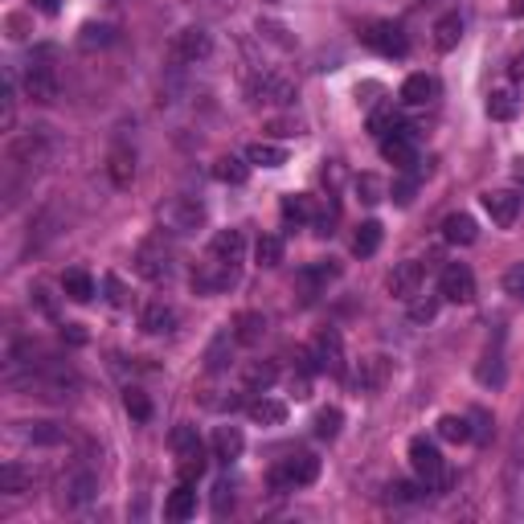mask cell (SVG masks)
<instances>
[{"instance_id": "obj_11", "label": "cell", "mask_w": 524, "mask_h": 524, "mask_svg": "<svg viewBox=\"0 0 524 524\" xmlns=\"http://www.w3.org/2000/svg\"><path fill=\"white\" fill-rule=\"evenodd\" d=\"M414 127H406V123H398L389 136H381V156H385L389 165H398V168H410L414 165Z\"/></svg>"}, {"instance_id": "obj_3", "label": "cell", "mask_w": 524, "mask_h": 524, "mask_svg": "<svg viewBox=\"0 0 524 524\" xmlns=\"http://www.w3.org/2000/svg\"><path fill=\"white\" fill-rule=\"evenodd\" d=\"M316 476H320V459L300 451V455L283 459V463L271 467V487L275 492H295V487L316 484Z\"/></svg>"}, {"instance_id": "obj_17", "label": "cell", "mask_w": 524, "mask_h": 524, "mask_svg": "<svg viewBox=\"0 0 524 524\" xmlns=\"http://www.w3.org/2000/svg\"><path fill=\"white\" fill-rule=\"evenodd\" d=\"M438 78L435 74H410L406 82H401V103H406V107H430V103H435L438 98Z\"/></svg>"}, {"instance_id": "obj_22", "label": "cell", "mask_w": 524, "mask_h": 524, "mask_svg": "<svg viewBox=\"0 0 524 524\" xmlns=\"http://www.w3.org/2000/svg\"><path fill=\"white\" fill-rule=\"evenodd\" d=\"M193 512H197V492H193L189 479H181V484L168 492V500H165V516L168 520H189Z\"/></svg>"}, {"instance_id": "obj_7", "label": "cell", "mask_w": 524, "mask_h": 524, "mask_svg": "<svg viewBox=\"0 0 524 524\" xmlns=\"http://www.w3.org/2000/svg\"><path fill=\"white\" fill-rule=\"evenodd\" d=\"M360 41H365L373 54H381V58H406V49H410L406 33H401L393 21H373L369 30L360 33Z\"/></svg>"}, {"instance_id": "obj_47", "label": "cell", "mask_w": 524, "mask_h": 524, "mask_svg": "<svg viewBox=\"0 0 524 524\" xmlns=\"http://www.w3.org/2000/svg\"><path fill=\"white\" fill-rule=\"evenodd\" d=\"M303 131V119L300 115H279V119H266V136L275 139H292Z\"/></svg>"}, {"instance_id": "obj_24", "label": "cell", "mask_w": 524, "mask_h": 524, "mask_svg": "<svg viewBox=\"0 0 524 524\" xmlns=\"http://www.w3.org/2000/svg\"><path fill=\"white\" fill-rule=\"evenodd\" d=\"M230 328H233V336H238V344L250 349V344H258V340L266 336V316H262V311H238Z\"/></svg>"}, {"instance_id": "obj_46", "label": "cell", "mask_w": 524, "mask_h": 524, "mask_svg": "<svg viewBox=\"0 0 524 524\" xmlns=\"http://www.w3.org/2000/svg\"><path fill=\"white\" fill-rule=\"evenodd\" d=\"M340 422H344V414H340L336 406L320 410V414H316V438H324V443H332V438L340 435Z\"/></svg>"}, {"instance_id": "obj_15", "label": "cell", "mask_w": 524, "mask_h": 524, "mask_svg": "<svg viewBox=\"0 0 524 524\" xmlns=\"http://www.w3.org/2000/svg\"><path fill=\"white\" fill-rule=\"evenodd\" d=\"M484 209L500 230H508V225H516V217H520V197H516L512 189H492V193H484Z\"/></svg>"}, {"instance_id": "obj_14", "label": "cell", "mask_w": 524, "mask_h": 524, "mask_svg": "<svg viewBox=\"0 0 524 524\" xmlns=\"http://www.w3.org/2000/svg\"><path fill=\"white\" fill-rule=\"evenodd\" d=\"M340 275V266L332 258H320V262H311V266H303L300 271V279H295V287H300V295H303V303H311L316 295L328 287L332 279Z\"/></svg>"}, {"instance_id": "obj_13", "label": "cell", "mask_w": 524, "mask_h": 524, "mask_svg": "<svg viewBox=\"0 0 524 524\" xmlns=\"http://www.w3.org/2000/svg\"><path fill=\"white\" fill-rule=\"evenodd\" d=\"M422 275H427V266H422L418 258L398 262V266L389 271V283H385L389 295H393V300H414L418 287H422Z\"/></svg>"}, {"instance_id": "obj_26", "label": "cell", "mask_w": 524, "mask_h": 524, "mask_svg": "<svg viewBox=\"0 0 524 524\" xmlns=\"http://www.w3.org/2000/svg\"><path fill=\"white\" fill-rule=\"evenodd\" d=\"M476 377H479V385H504V352H500V340L479 357Z\"/></svg>"}, {"instance_id": "obj_50", "label": "cell", "mask_w": 524, "mask_h": 524, "mask_svg": "<svg viewBox=\"0 0 524 524\" xmlns=\"http://www.w3.org/2000/svg\"><path fill=\"white\" fill-rule=\"evenodd\" d=\"M467 422H471V438H476V443H487V438H492V414H487V410H471V414H467Z\"/></svg>"}, {"instance_id": "obj_20", "label": "cell", "mask_w": 524, "mask_h": 524, "mask_svg": "<svg viewBox=\"0 0 524 524\" xmlns=\"http://www.w3.org/2000/svg\"><path fill=\"white\" fill-rule=\"evenodd\" d=\"M95 500V476L90 471H70L66 479H62V504L66 508H82Z\"/></svg>"}, {"instance_id": "obj_62", "label": "cell", "mask_w": 524, "mask_h": 524, "mask_svg": "<svg viewBox=\"0 0 524 524\" xmlns=\"http://www.w3.org/2000/svg\"><path fill=\"white\" fill-rule=\"evenodd\" d=\"M508 13H512V17H524V0H512V4H508Z\"/></svg>"}, {"instance_id": "obj_31", "label": "cell", "mask_w": 524, "mask_h": 524, "mask_svg": "<svg viewBox=\"0 0 524 524\" xmlns=\"http://www.w3.org/2000/svg\"><path fill=\"white\" fill-rule=\"evenodd\" d=\"M250 418L258 427H283L287 422V406L275 398H258V401H250Z\"/></svg>"}, {"instance_id": "obj_53", "label": "cell", "mask_w": 524, "mask_h": 524, "mask_svg": "<svg viewBox=\"0 0 524 524\" xmlns=\"http://www.w3.org/2000/svg\"><path fill=\"white\" fill-rule=\"evenodd\" d=\"M230 508H233V484H230V479H222V484L214 487V512L225 516Z\"/></svg>"}, {"instance_id": "obj_44", "label": "cell", "mask_w": 524, "mask_h": 524, "mask_svg": "<svg viewBox=\"0 0 524 524\" xmlns=\"http://www.w3.org/2000/svg\"><path fill=\"white\" fill-rule=\"evenodd\" d=\"M438 303H443V295H414V300H410V320L430 324L438 316Z\"/></svg>"}, {"instance_id": "obj_52", "label": "cell", "mask_w": 524, "mask_h": 524, "mask_svg": "<svg viewBox=\"0 0 524 524\" xmlns=\"http://www.w3.org/2000/svg\"><path fill=\"white\" fill-rule=\"evenodd\" d=\"M201 471H205V455H189V459H181V463H176V476L189 479V484H197V479H201Z\"/></svg>"}, {"instance_id": "obj_55", "label": "cell", "mask_w": 524, "mask_h": 524, "mask_svg": "<svg viewBox=\"0 0 524 524\" xmlns=\"http://www.w3.org/2000/svg\"><path fill=\"white\" fill-rule=\"evenodd\" d=\"M17 119V95H13V78H4V131L13 127Z\"/></svg>"}, {"instance_id": "obj_5", "label": "cell", "mask_w": 524, "mask_h": 524, "mask_svg": "<svg viewBox=\"0 0 524 524\" xmlns=\"http://www.w3.org/2000/svg\"><path fill=\"white\" fill-rule=\"evenodd\" d=\"M160 222L173 233H193L205 225V205L197 197H173L168 205H160Z\"/></svg>"}, {"instance_id": "obj_57", "label": "cell", "mask_w": 524, "mask_h": 524, "mask_svg": "<svg viewBox=\"0 0 524 524\" xmlns=\"http://www.w3.org/2000/svg\"><path fill=\"white\" fill-rule=\"evenodd\" d=\"M414 176H410V181H398V185H393V201H398V205H410V201H414Z\"/></svg>"}, {"instance_id": "obj_60", "label": "cell", "mask_w": 524, "mask_h": 524, "mask_svg": "<svg viewBox=\"0 0 524 524\" xmlns=\"http://www.w3.org/2000/svg\"><path fill=\"white\" fill-rule=\"evenodd\" d=\"M62 336H66L70 344H82V340H87V332L78 328V324H66V328H62Z\"/></svg>"}, {"instance_id": "obj_58", "label": "cell", "mask_w": 524, "mask_h": 524, "mask_svg": "<svg viewBox=\"0 0 524 524\" xmlns=\"http://www.w3.org/2000/svg\"><path fill=\"white\" fill-rule=\"evenodd\" d=\"M292 393H295V398H311V373H303L300 369V377H292Z\"/></svg>"}, {"instance_id": "obj_61", "label": "cell", "mask_w": 524, "mask_h": 524, "mask_svg": "<svg viewBox=\"0 0 524 524\" xmlns=\"http://www.w3.org/2000/svg\"><path fill=\"white\" fill-rule=\"evenodd\" d=\"M38 9H41V13H49V17H54V13L62 9V0H38Z\"/></svg>"}, {"instance_id": "obj_51", "label": "cell", "mask_w": 524, "mask_h": 524, "mask_svg": "<svg viewBox=\"0 0 524 524\" xmlns=\"http://www.w3.org/2000/svg\"><path fill=\"white\" fill-rule=\"evenodd\" d=\"M504 292L524 303V262H512V266L504 271Z\"/></svg>"}, {"instance_id": "obj_16", "label": "cell", "mask_w": 524, "mask_h": 524, "mask_svg": "<svg viewBox=\"0 0 524 524\" xmlns=\"http://www.w3.org/2000/svg\"><path fill=\"white\" fill-rule=\"evenodd\" d=\"M242 254H246V233L242 230H217L209 238V258H222L230 266H242Z\"/></svg>"}, {"instance_id": "obj_33", "label": "cell", "mask_w": 524, "mask_h": 524, "mask_svg": "<svg viewBox=\"0 0 524 524\" xmlns=\"http://www.w3.org/2000/svg\"><path fill=\"white\" fill-rule=\"evenodd\" d=\"M107 173H111V181H115L119 189L131 185V176H136V156L127 152V148H115L111 160H107Z\"/></svg>"}, {"instance_id": "obj_43", "label": "cell", "mask_w": 524, "mask_h": 524, "mask_svg": "<svg viewBox=\"0 0 524 524\" xmlns=\"http://www.w3.org/2000/svg\"><path fill=\"white\" fill-rule=\"evenodd\" d=\"M430 487L427 484H410V479H393L389 484V500L393 504H418V500H427Z\"/></svg>"}, {"instance_id": "obj_45", "label": "cell", "mask_w": 524, "mask_h": 524, "mask_svg": "<svg viewBox=\"0 0 524 524\" xmlns=\"http://www.w3.org/2000/svg\"><path fill=\"white\" fill-rule=\"evenodd\" d=\"M275 377H279V369H275L271 360H254V365H246V385L250 389H271Z\"/></svg>"}, {"instance_id": "obj_41", "label": "cell", "mask_w": 524, "mask_h": 524, "mask_svg": "<svg viewBox=\"0 0 524 524\" xmlns=\"http://www.w3.org/2000/svg\"><path fill=\"white\" fill-rule=\"evenodd\" d=\"M173 451H176V459H189V455H201V438H197V427H176L173 430Z\"/></svg>"}, {"instance_id": "obj_37", "label": "cell", "mask_w": 524, "mask_h": 524, "mask_svg": "<svg viewBox=\"0 0 524 524\" xmlns=\"http://www.w3.org/2000/svg\"><path fill=\"white\" fill-rule=\"evenodd\" d=\"M516 107H520V103H516L512 90H492V95H487V115L500 119V123L516 119Z\"/></svg>"}, {"instance_id": "obj_39", "label": "cell", "mask_w": 524, "mask_h": 524, "mask_svg": "<svg viewBox=\"0 0 524 524\" xmlns=\"http://www.w3.org/2000/svg\"><path fill=\"white\" fill-rule=\"evenodd\" d=\"M25 487H30V471H25V467H21V463H4V467H0V492H4V495H21Z\"/></svg>"}, {"instance_id": "obj_48", "label": "cell", "mask_w": 524, "mask_h": 524, "mask_svg": "<svg viewBox=\"0 0 524 524\" xmlns=\"http://www.w3.org/2000/svg\"><path fill=\"white\" fill-rule=\"evenodd\" d=\"M123 410L136 418V422H148V418H152V401H148L144 389H127V393H123Z\"/></svg>"}, {"instance_id": "obj_2", "label": "cell", "mask_w": 524, "mask_h": 524, "mask_svg": "<svg viewBox=\"0 0 524 524\" xmlns=\"http://www.w3.org/2000/svg\"><path fill=\"white\" fill-rule=\"evenodd\" d=\"M136 275L139 279H148V283H168L173 279V262H176V254H173V246L156 233V238H144V242L136 246Z\"/></svg>"}, {"instance_id": "obj_35", "label": "cell", "mask_w": 524, "mask_h": 524, "mask_svg": "<svg viewBox=\"0 0 524 524\" xmlns=\"http://www.w3.org/2000/svg\"><path fill=\"white\" fill-rule=\"evenodd\" d=\"M438 438H447V443H471V422H467V414L438 418Z\"/></svg>"}, {"instance_id": "obj_6", "label": "cell", "mask_w": 524, "mask_h": 524, "mask_svg": "<svg viewBox=\"0 0 524 524\" xmlns=\"http://www.w3.org/2000/svg\"><path fill=\"white\" fill-rule=\"evenodd\" d=\"M233 283H238V266H230V262H222V258H209V254H205V262L193 271V292L197 295L230 292Z\"/></svg>"}, {"instance_id": "obj_56", "label": "cell", "mask_w": 524, "mask_h": 524, "mask_svg": "<svg viewBox=\"0 0 524 524\" xmlns=\"http://www.w3.org/2000/svg\"><path fill=\"white\" fill-rule=\"evenodd\" d=\"M103 287H107V300L115 303V308H123V303H127V295H123V283H119L115 275H107V279H103Z\"/></svg>"}, {"instance_id": "obj_42", "label": "cell", "mask_w": 524, "mask_h": 524, "mask_svg": "<svg viewBox=\"0 0 524 524\" xmlns=\"http://www.w3.org/2000/svg\"><path fill=\"white\" fill-rule=\"evenodd\" d=\"M357 193H360V201L365 205H377V201H385L389 197V189H385V181H381L377 173H360L357 176Z\"/></svg>"}, {"instance_id": "obj_34", "label": "cell", "mask_w": 524, "mask_h": 524, "mask_svg": "<svg viewBox=\"0 0 524 524\" xmlns=\"http://www.w3.org/2000/svg\"><path fill=\"white\" fill-rule=\"evenodd\" d=\"M246 160H250V165H262V168H279V165H287V152H283L279 144L258 139V144L246 148Z\"/></svg>"}, {"instance_id": "obj_19", "label": "cell", "mask_w": 524, "mask_h": 524, "mask_svg": "<svg viewBox=\"0 0 524 524\" xmlns=\"http://www.w3.org/2000/svg\"><path fill=\"white\" fill-rule=\"evenodd\" d=\"M250 98H254V103H271V107H283V103H292V98H295V87L287 82V78L262 74L258 82L250 87Z\"/></svg>"}, {"instance_id": "obj_29", "label": "cell", "mask_w": 524, "mask_h": 524, "mask_svg": "<svg viewBox=\"0 0 524 524\" xmlns=\"http://www.w3.org/2000/svg\"><path fill=\"white\" fill-rule=\"evenodd\" d=\"M459 41H463V17H459V13H447V17H438V25H435V46L443 49V54H451Z\"/></svg>"}, {"instance_id": "obj_21", "label": "cell", "mask_w": 524, "mask_h": 524, "mask_svg": "<svg viewBox=\"0 0 524 524\" xmlns=\"http://www.w3.org/2000/svg\"><path fill=\"white\" fill-rule=\"evenodd\" d=\"M233 344H238L233 328H222V332H217V336L209 340V349H205V369H209V373L230 369V360H233Z\"/></svg>"}, {"instance_id": "obj_23", "label": "cell", "mask_w": 524, "mask_h": 524, "mask_svg": "<svg viewBox=\"0 0 524 524\" xmlns=\"http://www.w3.org/2000/svg\"><path fill=\"white\" fill-rule=\"evenodd\" d=\"M139 328L152 332V336H160V332H173L176 328V308L165 300H152L144 308V316H139Z\"/></svg>"}, {"instance_id": "obj_38", "label": "cell", "mask_w": 524, "mask_h": 524, "mask_svg": "<svg viewBox=\"0 0 524 524\" xmlns=\"http://www.w3.org/2000/svg\"><path fill=\"white\" fill-rule=\"evenodd\" d=\"M283 222L287 225H308L311 222V197H303V193L283 197Z\"/></svg>"}, {"instance_id": "obj_8", "label": "cell", "mask_w": 524, "mask_h": 524, "mask_svg": "<svg viewBox=\"0 0 524 524\" xmlns=\"http://www.w3.org/2000/svg\"><path fill=\"white\" fill-rule=\"evenodd\" d=\"M209 33L201 30V25H189V30H181L173 38V46H168V54H173V62H181V66H197V62L209 58Z\"/></svg>"}, {"instance_id": "obj_36", "label": "cell", "mask_w": 524, "mask_h": 524, "mask_svg": "<svg viewBox=\"0 0 524 524\" xmlns=\"http://www.w3.org/2000/svg\"><path fill=\"white\" fill-rule=\"evenodd\" d=\"M377 246H381V222H360L357 238H352V254L369 258V254H377Z\"/></svg>"}, {"instance_id": "obj_49", "label": "cell", "mask_w": 524, "mask_h": 524, "mask_svg": "<svg viewBox=\"0 0 524 524\" xmlns=\"http://www.w3.org/2000/svg\"><path fill=\"white\" fill-rule=\"evenodd\" d=\"M30 438H33V443H41V447H54V443H62V438H66V430H62L58 422H33Z\"/></svg>"}, {"instance_id": "obj_59", "label": "cell", "mask_w": 524, "mask_h": 524, "mask_svg": "<svg viewBox=\"0 0 524 524\" xmlns=\"http://www.w3.org/2000/svg\"><path fill=\"white\" fill-rule=\"evenodd\" d=\"M508 74H512V82H520V87H524V54H516V58H512Z\"/></svg>"}, {"instance_id": "obj_12", "label": "cell", "mask_w": 524, "mask_h": 524, "mask_svg": "<svg viewBox=\"0 0 524 524\" xmlns=\"http://www.w3.org/2000/svg\"><path fill=\"white\" fill-rule=\"evenodd\" d=\"M389 377H393V360H389L385 352H373V357H365L357 365V389L360 393H377V389H385Z\"/></svg>"}, {"instance_id": "obj_32", "label": "cell", "mask_w": 524, "mask_h": 524, "mask_svg": "<svg viewBox=\"0 0 524 524\" xmlns=\"http://www.w3.org/2000/svg\"><path fill=\"white\" fill-rule=\"evenodd\" d=\"M62 292L74 303H87V300H95V279L87 271H66L62 275Z\"/></svg>"}, {"instance_id": "obj_9", "label": "cell", "mask_w": 524, "mask_h": 524, "mask_svg": "<svg viewBox=\"0 0 524 524\" xmlns=\"http://www.w3.org/2000/svg\"><path fill=\"white\" fill-rule=\"evenodd\" d=\"M438 295L447 303H471L476 300V275L467 271L463 262H451V266H443V275H438Z\"/></svg>"}, {"instance_id": "obj_30", "label": "cell", "mask_w": 524, "mask_h": 524, "mask_svg": "<svg viewBox=\"0 0 524 524\" xmlns=\"http://www.w3.org/2000/svg\"><path fill=\"white\" fill-rule=\"evenodd\" d=\"M214 176L222 185H246L250 176V160H238V156H217L214 160Z\"/></svg>"}, {"instance_id": "obj_40", "label": "cell", "mask_w": 524, "mask_h": 524, "mask_svg": "<svg viewBox=\"0 0 524 524\" xmlns=\"http://www.w3.org/2000/svg\"><path fill=\"white\" fill-rule=\"evenodd\" d=\"M254 258H258V266H279L283 262V238L262 233L258 242H254Z\"/></svg>"}, {"instance_id": "obj_28", "label": "cell", "mask_w": 524, "mask_h": 524, "mask_svg": "<svg viewBox=\"0 0 524 524\" xmlns=\"http://www.w3.org/2000/svg\"><path fill=\"white\" fill-rule=\"evenodd\" d=\"M508 512L512 516H524V455H516L512 463H508Z\"/></svg>"}, {"instance_id": "obj_25", "label": "cell", "mask_w": 524, "mask_h": 524, "mask_svg": "<svg viewBox=\"0 0 524 524\" xmlns=\"http://www.w3.org/2000/svg\"><path fill=\"white\" fill-rule=\"evenodd\" d=\"M443 238H447L451 246H471L479 238V225L471 214H451L447 222H443Z\"/></svg>"}, {"instance_id": "obj_18", "label": "cell", "mask_w": 524, "mask_h": 524, "mask_svg": "<svg viewBox=\"0 0 524 524\" xmlns=\"http://www.w3.org/2000/svg\"><path fill=\"white\" fill-rule=\"evenodd\" d=\"M46 148H49V139H46V131H30V136H21V139H13V148H9V160L13 165H25V168H33V165H41L46 160Z\"/></svg>"}, {"instance_id": "obj_1", "label": "cell", "mask_w": 524, "mask_h": 524, "mask_svg": "<svg viewBox=\"0 0 524 524\" xmlns=\"http://www.w3.org/2000/svg\"><path fill=\"white\" fill-rule=\"evenodd\" d=\"M25 95L33 103H54L58 98V66H54V46L33 49L30 66H25Z\"/></svg>"}, {"instance_id": "obj_4", "label": "cell", "mask_w": 524, "mask_h": 524, "mask_svg": "<svg viewBox=\"0 0 524 524\" xmlns=\"http://www.w3.org/2000/svg\"><path fill=\"white\" fill-rule=\"evenodd\" d=\"M410 463H414L418 479L427 487H443L447 484V467H443V455L430 438H410Z\"/></svg>"}, {"instance_id": "obj_10", "label": "cell", "mask_w": 524, "mask_h": 524, "mask_svg": "<svg viewBox=\"0 0 524 524\" xmlns=\"http://www.w3.org/2000/svg\"><path fill=\"white\" fill-rule=\"evenodd\" d=\"M311 357H316L320 373H328V377H344V340H340L336 328H328V332H320V336H316Z\"/></svg>"}, {"instance_id": "obj_27", "label": "cell", "mask_w": 524, "mask_h": 524, "mask_svg": "<svg viewBox=\"0 0 524 524\" xmlns=\"http://www.w3.org/2000/svg\"><path fill=\"white\" fill-rule=\"evenodd\" d=\"M246 451V438L238 427H217L214 430V455L222 459V463H230V459H238Z\"/></svg>"}, {"instance_id": "obj_54", "label": "cell", "mask_w": 524, "mask_h": 524, "mask_svg": "<svg viewBox=\"0 0 524 524\" xmlns=\"http://www.w3.org/2000/svg\"><path fill=\"white\" fill-rule=\"evenodd\" d=\"M107 41H111L107 25H87V30H82V46H107Z\"/></svg>"}]
</instances>
